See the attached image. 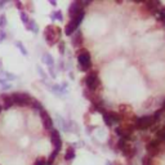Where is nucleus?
Returning <instances> with one entry per match:
<instances>
[{
	"label": "nucleus",
	"mask_w": 165,
	"mask_h": 165,
	"mask_svg": "<svg viewBox=\"0 0 165 165\" xmlns=\"http://www.w3.org/2000/svg\"><path fill=\"white\" fill-rule=\"evenodd\" d=\"M59 36H61V28L58 26L49 25V26L45 27V31H44V38H45L49 47L56 45L57 41H59Z\"/></svg>",
	"instance_id": "nucleus-1"
},
{
	"label": "nucleus",
	"mask_w": 165,
	"mask_h": 165,
	"mask_svg": "<svg viewBox=\"0 0 165 165\" xmlns=\"http://www.w3.org/2000/svg\"><path fill=\"white\" fill-rule=\"evenodd\" d=\"M84 83H85V85H86V88H88V90L89 92H95L98 88H100V85H101V81H100V78H98V71H90L89 74L86 75V78H85V80H84Z\"/></svg>",
	"instance_id": "nucleus-2"
},
{
	"label": "nucleus",
	"mask_w": 165,
	"mask_h": 165,
	"mask_svg": "<svg viewBox=\"0 0 165 165\" xmlns=\"http://www.w3.org/2000/svg\"><path fill=\"white\" fill-rule=\"evenodd\" d=\"M10 98H12V101H13V105H17V106H21V107L28 106L32 102V98L30 97V94L23 93V92L10 94Z\"/></svg>",
	"instance_id": "nucleus-3"
},
{
	"label": "nucleus",
	"mask_w": 165,
	"mask_h": 165,
	"mask_svg": "<svg viewBox=\"0 0 165 165\" xmlns=\"http://www.w3.org/2000/svg\"><path fill=\"white\" fill-rule=\"evenodd\" d=\"M78 61L80 64V70L88 71L90 69L92 62H90V54L86 49H80L78 50Z\"/></svg>",
	"instance_id": "nucleus-4"
},
{
	"label": "nucleus",
	"mask_w": 165,
	"mask_h": 165,
	"mask_svg": "<svg viewBox=\"0 0 165 165\" xmlns=\"http://www.w3.org/2000/svg\"><path fill=\"white\" fill-rule=\"evenodd\" d=\"M156 123V120L153 119V116H142L139 119H137L136 121V128L137 129H148L150 126H152Z\"/></svg>",
	"instance_id": "nucleus-5"
},
{
	"label": "nucleus",
	"mask_w": 165,
	"mask_h": 165,
	"mask_svg": "<svg viewBox=\"0 0 165 165\" xmlns=\"http://www.w3.org/2000/svg\"><path fill=\"white\" fill-rule=\"evenodd\" d=\"M81 10H84V4H83V2H74V3L70 5V8H69V16H70L71 18H74L76 14H79Z\"/></svg>",
	"instance_id": "nucleus-6"
},
{
	"label": "nucleus",
	"mask_w": 165,
	"mask_h": 165,
	"mask_svg": "<svg viewBox=\"0 0 165 165\" xmlns=\"http://www.w3.org/2000/svg\"><path fill=\"white\" fill-rule=\"evenodd\" d=\"M50 141H52V145L54 146V148H58L61 150L62 147V139L59 136V131L56 129H52L50 130Z\"/></svg>",
	"instance_id": "nucleus-7"
},
{
	"label": "nucleus",
	"mask_w": 165,
	"mask_h": 165,
	"mask_svg": "<svg viewBox=\"0 0 165 165\" xmlns=\"http://www.w3.org/2000/svg\"><path fill=\"white\" fill-rule=\"evenodd\" d=\"M40 116H41V120H43V126H44V129L52 130L53 129V121H52L50 116L48 115V112L45 111V110L40 111Z\"/></svg>",
	"instance_id": "nucleus-8"
},
{
	"label": "nucleus",
	"mask_w": 165,
	"mask_h": 165,
	"mask_svg": "<svg viewBox=\"0 0 165 165\" xmlns=\"http://www.w3.org/2000/svg\"><path fill=\"white\" fill-rule=\"evenodd\" d=\"M83 41H84V38H83V34L79 31V30H76L74 34H72V45L75 48H79L80 45H83Z\"/></svg>",
	"instance_id": "nucleus-9"
},
{
	"label": "nucleus",
	"mask_w": 165,
	"mask_h": 165,
	"mask_svg": "<svg viewBox=\"0 0 165 165\" xmlns=\"http://www.w3.org/2000/svg\"><path fill=\"white\" fill-rule=\"evenodd\" d=\"M145 7L147 8V10H150L151 13L156 14V12L161 7V4H160V2H157V0H148V2L145 3Z\"/></svg>",
	"instance_id": "nucleus-10"
},
{
	"label": "nucleus",
	"mask_w": 165,
	"mask_h": 165,
	"mask_svg": "<svg viewBox=\"0 0 165 165\" xmlns=\"http://www.w3.org/2000/svg\"><path fill=\"white\" fill-rule=\"evenodd\" d=\"M121 151H123V153L126 157H133L136 155V148L130 143H128V142H125V145L121 147Z\"/></svg>",
	"instance_id": "nucleus-11"
},
{
	"label": "nucleus",
	"mask_w": 165,
	"mask_h": 165,
	"mask_svg": "<svg viewBox=\"0 0 165 165\" xmlns=\"http://www.w3.org/2000/svg\"><path fill=\"white\" fill-rule=\"evenodd\" d=\"M0 100H2L3 107H4L5 110H8V108H10V107L13 106L12 98H10V95H8V94H2V95H0Z\"/></svg>",
	"instance_id": "nucleus-12"
},
{
	"label": "nucleus",
	"mask_w": 165,
	"mask_h": 165,
	"mask_svg": "<svg viewBox=\"0 0 165 165\" xmlns=\"http://www.w3.org/2000/svg\"><path fill=\"white\" fill-rule=\"evenodd\" d=\"M76 30H78V27H76V26L72 23V22H69V23L66 25V27H64V34L67 35V36H71Z\"/></svg>",
	"instance_id": "nucleus-13"
},
{
	"label": "nucleus",
	"mask_w": 165,
	"mask_h": 165,
	"mask_svg": "<svg viewBox=\"0 0 165 165\" xmlns=\"http://www.w3.org/2000/svg\"><path fill=\"white\" fill-rule=\"evenodd\" d=\"M74 157H75V148H74L72 146H70L67 150H66V153H64V160L70 161V160H72Z\"/></svg>",
	"instance_id": "nucleus-14"
},
{
	"label": "nucleus",
	"mask_w": 165,
	"mask_h": 165,
	"mask_svg": "<svg viewBox=\"0 0 165 165\" xmlns=\"http://www.w3.org/2000/svg\"><path fill=\"white\" fill-rule=\"evenodd\" d=\"M43 62L44 63H47L49 67H53V64H54V59L53 57L50 56L49 53H45V54H43Z\"/></svg>",
	"instance_id": "nucleus-15"
},
{
	"label": "nucleus",
	"mask_w": 165,
	"mask_h": 165,
	"mask_svg": "<svg viewBox=\"0 0 165 165\" xmlns=\"http://www.w3.org/2000/svg\"><path fill=\"white\" fill-rule=\"evenodd\" d=\"M107 115H108L110 120H111L112 123H120V121H121V116H120L117 112H112V111H110V112H107Z\"/></svg>",
	"instance_id": "nucleus-16"
},
{
	"label": "nucleus",
	"mask_w": 165,
	"mask_h": 165,
	"mask_svg": "<svg viewBox=\"0 0 165 165\" xmlns=\"http://www.w3.org/2000/svg\"><path fill=\"white\" fill-rule=\"evenodd\" d=\"M26 28H27V30H30V31H32V32H35V34L39 31V27H38L36 22H35L34 19H30V21H28V23L26 25Z\"/></svg>",
	"instance_id": "nucleus-17"
},
{
	"label": "nucleus",
	"mask_w": 165,
	"mask_h": 165,
	"mask_svg": "<svg viewBox=\"0 0 165 165\" xmlns=\"http://www.w3.org/2000/svg\"><path fill=\"white\" fill-rule=\"evenodd\" d=\"M146 150H147V152H148L150 157H152V156H159V153H160V148H153V147L146 146Z\"/></svg>",
	"instance_id": "nucleus-18"
},
{
	"label": "nucleus",
	"mask_w": 165,
	"mask_h": 165,
	"mask_svg": "<svg viewBox=\"0 0 165 165\" xmlns=\"http://www.w3.org/2000/svg\"><path fill=\"white\" fill-rule=\"evenodd\" d=\"M156 14H157L159 19L162 22L164 25H165V7H160V8H159V10L156 12Z\"/></svg>",
	"instance_id": "nucleus-19"
},
{
	"label": "nucleus",
	"mask_w": 165,
	"mask_h": 165,
	"mask_svg": "<svg viewBox=\"0 0 165 165\" xmlns=\"http://www.w3.org/2000/svg\"><path fill=\"white\" fill-rule=\"evenodd\" d=\"M13 79H16V76L12 75V74H8V72H2V74H0V80L8 81V80H13Z\"/></svg>",
	"instance_id": "nucleus-20"
},
{
	"label": "nucleus",
	"mask_w": 165,
	"mask_h": 165,
	"mask_svg": "<svg viewBox=\"0 0 165 165\" xmlns=\"http://www.w3.org/2000/svg\"><path fill=\"white\" fill-rule=\"evenodd\" d=\"M59 151H61V150H58V148H54V151H53V152L50 153V156H49V160H48L47 162L52 165V164H53V161H54V160H56V157H57V155H58V153H59Z\"/></svg>",
	"instance_id": "nucleus-21"
},
{
	"label": "nucleus",
	"mask_w": 165,
	"mask_h": 165,
	"mask_svg": "<svg viewBox=\"0 0 165 165\" xmlns=\"http://www.w3.org/2000/svg\"><path fill=\"white\" fill-rule=\"evenodd\" d=\"M160 145H161V142L159 139H151L148 143H147V146L153 147V148H160Z\"/></svg>",
	"instance_id": "nucleus-22"
},
{
	"label": "nucleus",
	"mask_w": 165,
	"mask_h": 165,
	"mask_svg": "<svg viewBox=\"0 0 165 165\" xmlns=\"http://www.w3.org/2000/svg\"><path fill=\"white\" fill-rule=\"evenodd\" d=\"M31 107L34 108V110H38V111H43V106H41V103L39 102V101H35V100H32V102H31Z\"/></svg>",
	"instance_id": "nucleus-23"
},
{
	"label": "nucleus",
	"mask_w": 165,
	"mask_h": 165,
	"mask_svg": "<svg viewBox=\"0 0 165 165\" xmlns=\"http://www.w3.org/2000/svg\"><path fill=\"white\" fill-rule=\"evenodd\" d=\"M50 18H52V21H54V19H58V21H62L63 19V16H62V13L59 12V10H56V12H53L52 14H50Z\"/></svg>",
	"instance_id": "nucleus-24"
},
{
	"label": "nucleus",
	"mask_w": 165,
	"mask_h": 165,
	"mask_svg": "<svg viewBox=\"0 0 165 165\" xmlns=\"http://www.w3.org/2000/svg\"><path fill=\"white\" fill-rule=\"evenodd\" d=\"M156 139H159L160 142H165V126L161 128V129L157 131V138H156Z\"/></svg>",
	"instance_id": "nucleus-25"
},
{
	"label": "nucleus",
	"mask_w": 165,
	"mask_h": 165,
	"mask_svg": "<svg viewBox=\"0 0 165 165\" xmlns=\"http://www.w3.org/2000/svg\"><path fill=\"white\" fill-rule=\"evenodd\" d=\"M10 83L8 81H4V80H0V90H7V89H10Z\"/></svg>",
	"instance_id": "nucleus-26"
},
{
	"label": "nucleus",
	"mask_w": 165,
	"mask_h": 165,
	"mask_svg": "<svg viewBox=\"0 0 165 165\" xmlns=\"http://www.w3.org/2000/svg\"><path fill=\"white\" fill-rule=\"evenodd\" d=\"M19 16H21V19H22V22H23V25L26 26V25L28 23V21H30V18H28L27 13H26V12H23V10H22V12L19 13Z\"/></svg>",
	"instance_id": "nucleus-27"
},
{
	"label": "nucleus",
	"mask_w": 165,
	"mask_h": 165,
	"mask_svg": "<svg viewBox=\"0 0 165 165\" xmlns=\"http://www.w3.org/2000/svg\"><path fill=\"white\" fill-rule=\"evenodd\" d=\"M16 47L21 50V53L23 54V56H27V50H26V48L22 45V43H19V41H16Z\"/></svg>",
	"instance_id": "nucleus-28"
},
{
	"label": "nucleus",
	"mask_w": 165,
	"mask_h": 165,
	"mask_svg": "<svg viewBox=\"0 0 165 165\" xmlns=\"http://www.w3.org/2000/svg\"><path fill=\"white\" fill-rule=\"evenodd\" d=\"M142 165H153V161L150 156H145L142 159Z\"/></svg>",
	"instance_id": "nucleus-29"
},
{
	"label": "nucleus",
	"mask_w": 165,
	"mask_h": 165,
	"mask_svg": "<svg viewBox=\"0 0 165 165\" xmlns=\"http://www.w3.org/2000/svg\"><path fill=\"white\" fill-rule=\"evenodd\" d=\"M129 112V114H131V108H130V106H126V105H123V106H120V112Z\"/></svg>",
	"instance_id": "nucleus-30"
},
{
	"label": "nucleus",
	"mask_w": 165,
	"mask_h": 165,
	"mask_svg": "<svg viewBox=\"0 0 165 165\" xmlns=\"http://www.w3.org/2000/svg\"><path fill=\"white\" fill-rule=\"evenodd\" d=\"M102 116H103V119H105V121H106V124L108 125V126H112V121H111V120H110V117H108V115H107V112L105 111L103 114H102Z\"/></svg>",
	"instance_id": "nucleus-31"
},
{
	"label": "nucleus",
	"mask_w": 165,
	"mask_h": 165,
	"mask_svg": "<svg viewBox=\"0 0 165 165\" xmlns=\"http://www.w3.org/2000/svg\"><path fill=\"white\" fill-rule=\"evenodd\" d=\"M5 25H7V17L3 14V16H0V27L3 28Z\"/></svg>",
	"instance_id": "nucleus-32"
},
{
	"label": "nucleus",
	"mask_w": 165,
	"mask_h": 165,
	"mask_svg": "<svg viewBox=\"0 0 165 165\" xmlns=\"http://www.w3.org/2000/svg\"><path fill=\"white\" fill-rule=\"evenodd\" d=\"M34 165H47V161H45V159H43V157H39L35 162H34Z\"/></svg>",
	"instance_id": "nucleus-33"
},
{
	"label": "nucleus",
	"mask_w": 165,
	"mask_h": 165,
	"mask_svg": "<svg viewBox=\"0 0 165 165\" xmlns=\"http://www.w3.org/2000/svg\"><path fill=\"white\" fill-rule=\"evenodd\" d=\"M5 38H7L5 31H4V30H0V43H2V41H3Z\"/></svg>",
	"instance_id": "nucleus-34"
},
{
	"label": "nucleus",
	"mask_w": 165,
	"mask_h": 165,
	"mask_svg": "<svg viewBox=\"0 0 165 165\" xmlns=\"http://www.w3.org/2000/svg\"><path fill=\"white\" fill-rule=\"evenodd\" d=\"M59 53L61 54L64 53V41H59Z\"/></svg>",
	"instance_id": "nucleus-35"
},
{
	"label": "nucleus",
	"mask_w": 165,
	"mask_h": 165,
	"mask_svg": "<svg viewBox=\"0 0 165 165\" xmlns=\"http://www.w3.org/2000/svg\"><path fill=\"white\" fill-rule=\"evenodd\" d=\"M16 7L21 10V12H22V10H23V5H22V3L21 2H16Z\"/></svg>",
	"instance_id": "nucleus-36"
},
{
	"label": "nucleus",
	"mask_w": 165,
	"mask_h": 165,
	"mask_svg": "<svg viewBox=\"0 0 165 165\" xmlns=\"http://www.w3.org/2000/svg\"><path fill=\"white\" fill-rule=\"evenodd\" d=\"M106 165H123L120 161H114V162H111V161H107L106 162Z\"/></svg>",
	"instance_id": "nucleus-37"
},
{
	"label": "nucleus",
	"mask_w": 165,
	"mask_h": 165,
	"mask_svg": "<svg viewBox=\"0 0 165 165\" xmlns=\"http://www.w3.org/2000/svg\"><path fill=\"white\" fill-rule=\"evenodd\" d=\"M49 72H50V76H52L53 79L56 78V74H54V70H53V67H49Z\"/></svg>",
	"instance_id": "nucleus-38"
},
{
	"label": "nucleus",
	"mask_w": 165,
	"mask_h": 165,
	"mask_svg": "<svg viewBox=\"0 0 165 165\" xmlns=\"http://www.w3.org/2000/svg\"><path fill=\"white\" fill-rule=\"evenodd\" d=\"M50 4H52V5H56L57 3H56V2H54V0H50Z\"/></svg>",
	"instance_id": "nucleus-39"
},
{
	"label": "nucleus",
	"mask_w": 165,
	"mask_h": 165,
	"mask_svg": "<svg viewBox=\"0 0 165 165\" xmlns=\"http://www.w3.org/2000/svg\"><path fill=\"white\" fill-rule=\"evenodd\" d=\"M162 108L165 110V101H164V103H162Z\"/></svg>",
	"instance_id": "nucleus-40"
},
{
	"label": "nucleus",
	"mask_w": 165,
	"mask_h": 165,
	"mask_svg": "<svg viewBox=\"0 0 165 165\" xmlns=\"http://www.w3.org/2000/svg\"><path fill=\"white\" fill-rule=\"evenodd\" d=\"M0 112H2V106H0Z\"/></svg>",
	"instance_id": "nucleus-41"
}]
</instances>
